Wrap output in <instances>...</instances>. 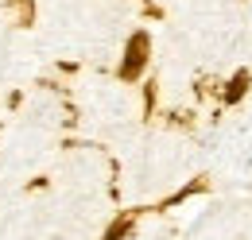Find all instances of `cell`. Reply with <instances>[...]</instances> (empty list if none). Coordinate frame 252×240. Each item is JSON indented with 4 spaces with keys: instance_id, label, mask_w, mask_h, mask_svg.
Listing matches in <instances>:
<instances>
[{
    "instance_id": "cell-1",
    "label": "cell",
    "mask_w": 252,
    "mask_h": 240,
    "mask_svg": "<svg viewBox=\"0 0 252 240\" xmlns=\"http://www.w3.org/2000/svg\"><path fill=\"white\" fill-rule=\"evenodd\" d=\"M148 55H152V39H148V31H136L125 47V59H121V78L136 82L144 74V66H148Z\"/></svg>"
},
{
    "instance_id": "cell-2",
    "label": "cell",
    "mask_w": 252,
    "mask_h": 240,
    "mask_svg": "<svg viewBox=\"0 0 252 240\" xmlns=\"http://www.w3.org/2000/svg\"><path fill=\"white\" fill-rule=\"evenodd\" d=\"M132 233V217H117L109 229H105V240H125Z\"/></svg>"
},
{
    "instance_id": "cell-3",
    "label": "cell",
    "mask_w": 252,
    "mask_h": 240,
    "mask_svg": "<svg viewBox=\"0 0 252 240\" xmlns=\"http://www.w3.org/2000/svg\"><path fill=\"white\" fill-rule=\"evenodd\" d=\"M245 90H249V74H237V78L229 82V93H225V97H229V101H241Z\"/></svg>"
}]
</instances>
